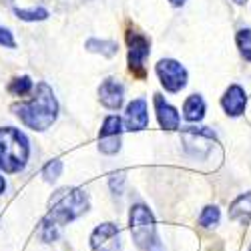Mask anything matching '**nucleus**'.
Segmentation results:
<instances>
[{"mask_svg": "<svg viewBox=\"0 0 251 251\" xmlns=\"http://www.w3.org/2000/svg\"><path fill=\"white\" fill-rule=\"evenodd\" d=\"M10 109L25 127L43 133L52 127L58 117V100L54 97V91L47 82H38V85H34L32 97L28 100L14 102Z\"/></svg>", "mask_w": 251, "mask_h": 251, "instance_id": "1", "label": "nucleus"}, {"mask_svg": "<svg viewBox=\"0 0 251 251\" xmlns=\"http://www.w3.org/2000/svg\"><path fill=\"white\" fill-rule=\"evenodd\" d=\"M89 209V195L87 191L76 187H65L58 189L49 201V215L45 221L52 225H65L76 217H80Z\"/></svg>", "mask_w": 251, "mask_h": 251, "instance_id": "2", "label": "nucleus"}, {"mask_svg": "<svg viewBox=\"0 0 251 251\" xmlns=\"http://www.w3.org/2000/svg\"><path fill=\"white\" fill-rule=\"evenodd\" d=\"M30 155L28 139L14 127L0 129V171L4 173H18L26 167Z\"/></svg>", "mask_w": 251, "mask_h": 251, "instance_id": "3", "label": "nucleus"}, {"mask_svg": "<svg viewBox=\"0 0 251 251\" xmlns=\"http://www.w3.org/2000/svg\"><path fill=\"white\" fill-rule=\"evenodd\" d=\"M129 223H131V235L137 247H141L143 251H163V245L157 235L155 217L149 211V207H145L141 203L133 205Z\"/></svg>", "mask_w": 251, "mask_h": 251, "instance_id": "4", "label": "nucleus"}, {"mask_svg": "<svg viewBox=\"0 0 251 251\" xmlns=\"http://www.w3.org/2000/svg\"><path fill=\"white\" fill-rule=\"evenodd\" d=\"M127 47H129V71L133 73V76L137 78H145L147 76V69H145V60L151 54V43L149 38L143 32H139L137 28H129L127 30Z\"/></svg>", "mask_w": 251, "mask_h": 251, "instance_id": "5", "label": "nucleus"}, {"mask_svg": "<svg viewBox=\"0 0 251 251\" xmlns=\"http://www.w3.org/2000/svg\"><path fill=\"white\" fill-rule=\"evenodd\" d=\"M155 73L161 80V85L165 87V91L169 93H179L187 87V78H189V73L175 58H161L155 67Z\"/></svg>", "mask_w": 251, "mask_h": 251, "instance_id": "6", "label": "nucleus"}, {"mask_svg": "<svg viewBox=\"0 0 251 251\" xmlns=\"http://www.w3.org/2000/svg\"><path fill=\"white\" fill-rule=\"evenodd\" d=\"M125 131V123L119 115H109L102 121L99 131V151L102 155H117L121 151V137Z\"/></svg>", "mask_w": 251, "mask_h": 251, "instance_id": "7", "label": "nucleus"}, {"mask_svg": "<svg viewBox=\"0 0 251 251\" xmlns=\"http://www.w3.org/2000/svg\"><path fill=\"white\" fill-rule=\"evenodd\" d=\"M185 151L191 157L205 159L211 151V143L215 141V133L209 131L207 127H185L181 133Z\"/></svg>", "mask_w": 251, "mask_h": 251, "instance_id": "8", "label": "nucleus"}, {"mask_svg": "<svg viewBox=\"0 0 251 251\" xmlns=\"http://www.w3.org/2000/svg\"><path fill=\"white\" fill-rule=\"evenodd\" d=\"M91 245L95 251H121L119 227L115 223H100L91 235Z\"/></svg>", "mask_w": 251, "mask_h": 251, "instance_id": "9", "label": "nucleus"}, {"mask_svg": "<svg viewBox=\"0 0 251 251\" xmlns=\"http://www.w3.org/2000/svg\"><path fill=\"white\" fill-rule=\"evenodd\" d=\"M125 131H143L147 129L149 125V113H147V100L145 99H135L127 104V111H125Z\"/></svg>", "mask_w": 251, "mask_h": 251, "instance_id": "10", "label": "nucleus"}, {"mask_svg": "<svg viewBox=\"0 0 251 251\" xmlns=\"http://www.w3.org/2000/svg\"><path fill=\"white\" fill-rule=\"evenodd\" d=\"M99 100L104 109L119 111L125 102V87L117 78H104L99 87Z\"/></svg>", "mask_w": 251, "mask_h": 251, "instance_id": "11", "label": "nucleus"}, {"mask_svg": "<svg viewBox=\"0 0 251 251\" xmlns=\"http://www.w3.org/2000/svg\"><path fill=\"white\" fill-rule=\"evenodd\" d=\"M153 102H155V113H157V121L161 125V129H165V131H177L179 125H181L179 111L173 107V104L167 102L165 97L159 95V93L153 97Z\"/></svg>", "mask_w": 251, "mask_h": 251, "instance_id": "12", "label": "nucleus"}, {"mask_svg": "<svg viewBox=\"0 0 251 251\" xmlns=\"http://www.w3.org/2000/svg\"><path fill=\"white\" fill-rule=\"evenodd\" d=\"M247 107V95L239 85L227 87V91L221 97V109L225 111L227 117H239L245 113Z\"/></svg>", "mask_w": 251, "mask_h": 251, "instance_id": "13", "label": "nucleus"}, {"mask_svg": "<svg viewBox=\"0 0 251 251\" xmlns=\"http://www.w3.org/2000/svg\"><path fill=\"white\" fill-rule=\"evenodd\" d=\"M205 111H207V104L203 100L201 95H189L183 102V117L189 121V123H199L203 121L205 117Z\"/></svg>", "mask_w": 251, "mask_h": 251, "instance_id": "14", "label": "nucleus"}, {"mask_svg": "<svg viewBox=\"0 0 251 251\" xmlns=\"http://www.w3.org/2000/svg\"><path fill=\"white\" fill-rule=\"evenodd\" d=\"M229 217H231L233 221L243 223V225H247L251 221V191L239 195L231 203V207H229Z\"/></svg>", "mask_w": 251, "mask_h": 251, "instance_id": "15", "label": "nucleus"}, {"mask_svg": "<svg viewBox=\"0 0 251 251\" xmlns=\"http://www.w3.org/2000/svg\"><path fill=\"white\" fill-rule=\"evenodd\" d=\"M85 49L93 54H100L104 58H113L119 52V45L115 40H100V38H89L85 43Z\"/></svg>", "mask_w": 251, "mask_h": 251, "instance_id": "16", "label": "nucleus"}, {"mask_svg": "<svg viewBox=\"0 0 251 251\" xmlns=\"http://www.w3.org/2000/svg\"><path fill=\"white\" fill-rule=\"evenodd\" d=\"M34 91V82L30 80V76L23 75V76H16L10 80V85H8V93L14 95V97H26Z\"/></svg>", "mask_w": 251, "mask_h": 251, "instance_id": "17", "label": "nucleus"}, {"mask_svg": "<svg viewBox=\"0 0 251 251\" xmlns=\"http://www.w3.org/2000/svg\"><path fill=\"white\" fill-rule=\"evenodd\" d=\"M14 14L20 20H26V23H40V20L49 18L47 8H14Z\"/></svg>", "mask_w": 251, "mask_h": 251, "instance_id": "18", "label": "nucleus"}, {"mask_svg": "<svg viewBox=\"0 0 251 251\" xmlns=\"http://www.w3.org/2000/svg\"><path fill=\"white\" fill-rule=\"evenodd\" d=\"M235 43L239 49V54L251 62V28H241L235 36Z\"/></svg>", "mask_w": 251, "mask_h": 251, "instance_id": "19", "label": "nucleus"}, {"mask_svg": "<svg viewBox=\"0 0 251 251\" xmlns=\"http://www.w3.org/2000/svg\"><path fill=\"white\" fill-rule=\"evenodd\" d=\"M219 217H221L219 209H217L215 205H209V207L203 209V213H201V217H199V225H203V227H213V225L219 223Z\"/></svg>", "mask_w": 251, "mask_h": 251, "instance_id": "20", "label": "nucleus"}, {"mask_svg": "<svg viewBox=\"0 0 251 251\" xmlns=\"http://www.w3.org/2000/svg\"><path fill=\"white\" fill-rule=\"evenodd\" d=\"M60 173H62V161H60V159L50 161V163L45 167V169H43V177H45L47 183H54V181L60 177Z\"/></svg>", "mask_w": 251, "mask_h": 251, "instance_id": "21", "label": "nucleus"}, {"mask_svg": "<svg viewBox=\"0 0 251 251\" xmlns=\"http://www.w3.org/2000/svg\"><path fill=\"white\" fill-rule=\"evenodd\" d=\"M0 47H6V49H14L16 47L12 32L6 26H2V25H0Z\"/></svg>", "mask_w": 251, "mask_h": 251, "instance_id": "22", "label": "nucleus"}, {"mask_svg": "<svg viewBox=\"0 0 251 251\" xmlns=\"http://www.w3.org/2000/svg\"><path fill=\"white\" fill-rule=\"evenodd\" d=\"M109 185H111V191L119 195L123 191V185H125V173H113L109 179Z\"/></svg>", "mask_w": 251, "mask_h": 251, "instance_id": "23", "label": "nucleus"}, {"mask_svg": "<svg viewBox=\"0 0 251 251\" xmlns=\"http://www.w3.org/2000/svg\"><path fill=\"white\" fill-rule=\"evenodd\" d=\"M185 2H187V0H169V4H171V6H175V8H181Z\"/></svg>", "mask_w": 251, "mask_h": 251, "instance_id": "24", "label": "nucleus"}, {"mask_svg": "<svg viewBox=\"0 0 251 251\" xmlns=\"http://www.w3.org/2000/svg\"><path fill=\"white\" fill-rule=\"evenodd\" d=\"M4 189H6V181L2 175H0V193H4Z\"/></svg>", "mask_w": 251, "mask_h": 251, "instance_id": "25", "label": "nucleus"}, {"mask_svg": "<svg viewBox=\"0 0 251 251\" xmlns=\"http://www.w3.org/2000/svg\"><path fill=\"white\" fill-rule=\"evenodd\" d=\"M235 4H245V0H233Z\"/></svg>", "mask_w": 251, "mask_h": 251, "instance_id": "26", "label": "nucleus"}, {"mask_svg": "<svg viewBox=\"0 0 251 251\" xmlns=\"http://www.w3.org/2000/svg\"><path fill=\"white\" fill-rule=\"evenodd\" d=\"M249 251H251V247H249Z\"/></svg>", "mask_w": 251, "mask_h": 251, "instance_id": "27", "label": "nucleus"}]
</instances>
